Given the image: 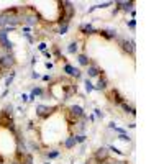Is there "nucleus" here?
<instances>
[{"label":"nucleus","mask_w":164,"mask_h":164,"mask_svg":"<svg viewBox=\"0 0 164 164\" xmlns=\"http://www.w3.org/2000/svg\"><path fill=\"white\" fill-rule=\"evenodd\" d=\"M62 5V16H59V20L58 22L61 23V25H67L69 23V20L74 16V12H76V8H74V5H72L71 2H59Z\"/></svg>","instance_id":"nucleus-1"},{"label":"nucleus","mask_w":164,"mask_h":164,"mask_svg":"<svg viewBox=\"0 0 164 164\" xmlns=\"http://www.w3.org/2000/svg\"><path fill=\"white\" fill-rule=\"evenodd\" d=\"M118 44L121 46V49L125 51L127 54H130V56H133L135 54V41L133 40H123V38H118Z\"/></svg>","instance_id":"nucleus-2"},{"label":"nucleus","mask_w":164,"mask_h":164,"mask_svg":"<svg viewBox=\"0 0 164 164\" xmlns=\"http://www.w3.org/2000/svg\"><path fill=\"white\" fill-rule=\"evenodd\" d=\"M56 110V107H46V105H36V115L41 118H48Z\"/></svg>","instance_id":"nucleus-3"},{"label":"nucleus","mask_w":164,"mask_h":164,"mask_svg":"<svg viewBox=\"0 0 164 164\" xmlns=\"http://www.w3.org/2000/svg\"><path fill=\"white\" fill-rule=\"evenodd\" d=\"M13 66H15V59H13V56L5 54V56L0 58V67L2 69H12Z\"/></svg>","instance_id":"nucleus-4"},{"label":"nucleus","mask_w":164,"mask_h":164,"mask_svg":"<svg viewBox=\"0 0 164 164\" xmlns=\"http://www.w3.org/2000/svg\"><path fill=\"white\" fill-rule=\"evenodd\" d=\"M0 44H2L5 49H12V48H13V43H12V41H8L7 33L3 30H0Z\"/></svg>","instance_id":"nucleus-5"},{"label":"nucleus","mask_w":164,"mask_h":164,"mask_svg":"<svg viewBox=\"0 0 164 164\" xmlns=\"http://www.w3.org/2000/svg\"><path fill=\"white\" fill-rule=\"evenodd\" d=\"M94 158L99 159L100 163L102 161H107V158H109V151H107V148H99L95 151V154H94Z\"/></svg>","instance_id":"nucleus-6"},{"label":"nucleus","mask_w":164,"mask_h":164,"mask_svg":"<svg viewBox=\"0 0 164 164\" xmlns=\"http://www.w3.org/2000/svg\"><path fill=\"white\" fill-rule=\"evenodd\" d=\"M69 113L74 118H82L84 117V110H82V107H79V105H72L71 109H69Z\"/></svg>","instance_id":"nucleus-7"},{"label":"nucleus","mask_w":164,"mask_h":164,"mask_svg":"<svg viewBox=\"0 0 164 164\" xmlns=\"http://www.w3.org/2000/svg\"><path fill=\"white\" fill-rule=\"evenodd\" d=\"M64 72H66V74H69V76H72V77H81V71L76 69V67H72L71 64H66L64 66Z\"/></svg>","instance_id":"nucleus-8"},{"label":"nucleus","mask_w":164,"mask_h":164,"mask_svg":"<svg viewBox=\"0 0 164 164\" xmlns=\"http://www.w3.org/2000/svg\"><path fill=\"white\" fill-rule=\"evenodd\" d=\"M100 72L102 71H100L97 66H89V67H87V74H89V77H99Z\"/></svg>","instance_id":"nucleus-9"},{"label":"nucleus","mask_w":164,"mask_h":164,"mask_svg":"<svg viewBox=\"0 0 164 164\" xmlns=\"http://www.w3.org/2000/svg\"><path fill=\"white\" fill-rule=\"evenodd\" d=\"M81 31H82L84 34H94V33H97V30L90 25V23H89V25H82L81 26Z\"/></svg>","instance_id":"nucleus-10"},{"label":"nucleus","mask_w":164,"mask_h":164,"mask_svg":"<svg viewBox=\"0 0 164 164\" xmlns=\"http://www.w3.org/2000/svg\"><path fill=\"white\" fill-rule=\"evenodd\" d=\"M117 5H120V8H121V10L128 12V10H133L135 2H117Z\"/></svg>","instance_id":"nucleus-11"},{"label":"nucleus","mask_w":164,"mask_h":164,"mask_svg":"<svg viewBox=\"0 0 164 164\" xmlns=\"http://www.w3.org/2000/svg\"><path fill=\"white\" fill-rule=\"evenodd\" d=\"M76 145H77V143H76V136H69L67 139H66V143H64L66 149H72Z\"/></svg>","instance_id":"nucleus-12"},{"label":"nucleus","mask_w":164,"mask_h":164,"mask_svg":"<svg viewBox=\"0 0 164 164\" xmlns=\"http://www.w3.org/2000/svg\"><path fill=\"white\" fill-rule=\"evenodd\" d=\"M112 97H113L112 100H113L115 103H121V102H125L123 97L120 95V92H118V90H112Z\"/></svg>","instance_id":"nucleus-13"},{"label":"nucleus","mask_w":164,"mask_h":164,"mask_svg":"<svg viewBox=\"0 0 164 164\" xmlns=\"http://www.w3.org/2000/svg\"><path fill=\"white\" fill-rule=\"evenodd\" d=\"M23 20H25L28 25H31V26H33V25H36V23H38V18H36L34 15H25V16H23Z\"/></svg>","instance_id":"nucleus-14"},{"label":"nucleus","mask_w":164,"mask_h":164,"mask_svg":"<svg viewBox=\"0 0 164 164\" xmlns=\"http://www.w3.org/2000/svg\"><path fill=\"white\" fill-rule=\"evenodd\" d=\"M95 89L97 90H105L107 89V79L105 77H100L99 79V84L95 85Z\"/></svg>","instance_id":"nucleus-15"},{"label":"nucleus","mask_w":164,"mask_h":164,"mask_svg":"<svg viewBox=\"0 0 164 164\" xmlns=\"http://www.w3.org/2000/svg\"><path fill=\"white\" fill-rule=\"evenodd\" d=\"M120 105H121V109H123L125 112H128V113H131V115H135V113H136V112H135V109H133V107H131V105H128L127 102H121Z\"/></svg>","instance_id":"nucleus-16"},{"label":"nucleus","mask_w":164,"mask_h":164,"mask_svg":"<svg viewBox=\"0 0 164 164\" xmlns=\"http://www.w3.org/2000/svg\"><path fill=\"white\" fill-rule=\"evenodd\" d=\"M2 115H5V117L12 118V115H13V107H12V105H7L5 109L2 110Z\"/></svg>","instance_id":"nucleus-17"},{"label":"nucleus","mask_w":164,"mask_h":164,"mask_svg":"<svg viewBox=\"0 0 164 164\" xmlns=\"http://www.w3.org/2000/svg\"><path fill=\"white\" fill-rule=\"evenodd\" d=\"M77 59H79V64L81 66H89V58L85 54H79Z\"/></svg>","instance_id":"nucleus-18"},{"label":"nucleus","mask_w":164,"mask_h":164,"mask_svg":"<svg viewBox=\"0 0 164 164\" xmlns=\"http://www.w3.org/2000/svg\"><path fill=\"white\" fill-rule=\"evenodd\" d=\"M41 92H43V90H41L40 87L33 89V90H31V94H30V97H28V100H34V97H36V95H41Z\"/></svg>","instance_id":"nucleus-19"},{"label":"nucleus","mask_w":164,"mask_h":164,"mask_svg":"<svg viewBox=\"0 0 164 164\" xmlns=\"http://www.w3.org/2000/svg\"><path fill=\"white\" fill-rule=\"evenodd\" d=\"M22 164H33V156H31L30 153H26V154L23 156V163Z\"/></svg>","instance_id":"nucleus-20"},{"label":"nucleus","mask_w":164,"mask_h":164,"mask_svg":"<svg viewBox=\"0 0 164 164\" xmlns=\"http://www.w3.org/2000/svg\"><path fill=\"white\" fill-rule=\"evenodd\" d=\"M77 41H72V43L71 44H69V48H67V51H69V53H76V51H77Z\"/></svg>","instance_id":"nucleus-21"},{"label":"nucleus","mask_w":164,"mask_h":164,"mask_svg":"<svg viewBox=\"0 0 164 164\" xmlns=\"http://www.w3.org/2000/svg\"><path fill=\"white\" fill-rule=\"evenodd\" d=\"M85 90H87V92H92V90H94V85H92V82H90L89 81V79H87V81H85Z\"/></svg>","instance_id":"nucleus-22"},{"label":"nucleus","mask_w":164,"mask_h":164,"mask_svg":"<svg viewBox=\"0 0 164 164\" xmlns=\"http://www.w3.org/2000/svg\"><path fill=\"white\" fill-rule=\"evenodd\" d=\"M67 25H61V26H59V31H58V33L59 34H66V31H67Z\"/></svg>","instance_id":"nucleus-23"},{"label":"nucleus","mask_w":164,"mask_h":164,"mask_svg":"<svg viewBox=\"0 0 164 164\" xmlns=\"http://www.w3.org/2000/svg\"><path fill=\"white\" fill-rule=\"evenodd\" d=\"M59 156V151H51V153H48V158L49 159H54V158H58Z\"/></svg>","instance_id":"nucleus-24"},{"label":"nucleus","mask_w":164,"mask_h":164,"mask_svg":"<svg viewBox=\"0 0 164 164\" xmlns=\"http://www.w3.org/2000/svg\"><path fill=\"white\" fill-rule=\"evenodd\" d=\"M118 139H121V141H130V136H128L127 133H121L120 136H118Z\"/></svg>","instance_id":"nucleus-25"},{"label":"nucleus","mask_w":164,"mask_h":164,"mask_svg":"<svg viewBox=\"0 0 164 164\" xmlns=\"http://www.w3.org/2000/svg\"><path fill=\"white\" fill-rule=\"evenodd\" d=\"M13 79H15V72H12V74H10V77H7V85H10Z\"/></svg>","instance_id":"nucleus-26"},{"label":"nucleus","mask_w":164,"mask_h":164,"mask_svg":"<svg viewBox=\"0 0 164 164\" xmlns=\"http://www.w3.org/2000/svg\"><path fill=\"white\" fill-rule=\"evenodd\" d=\"M85 141V136L84 135H79V136H76V143H84Z\"/></svg>","instance_id":"nucleus-27"},{"label":"nucleus","mask_w":164,"mask_h":164,"mask_svg":"<svg viewBox=\"0 0 164 164\" xmlns=\"http://www.w3.org/2000/svg\"><path fill=\"white\" fill-rule=\"evenodd\" d=\"M110 151L117 153V154H123V151H120V149H117V148H115V146H110Z\"/></svg>","instance_id":"nucleus-28"},{"label":"nucleus","mask_w":164,"mask_h":164,"mask_svg":"<svg viewBox=\"0 0 164 164\" xmlns=\"http://www.w3.org/2000/svg\"><path fill=\"white\" fill-rule=\"evenodd\" d=\"M38 48H40V49H41V51H46V48H48V44H46V43H40V46H38Z\"/></svg>","instance_id":"nucleus-29"},{"label":"nucleus","mask_w":164,"mask_h":164,"mask_svg":"<svg viewBox=\"0 0 164 164\" xmlns=\"http://www.w3.org/2000/svg\"><path fill=\"white\" fill-rule=\"evenodd\" d=\"M107 164H128V163H125V161H109Z\"/></svg>","instance_id":"nucleus-30"},{"label":"nucleus","mask_w":164,"mask_h":164,"mask_svg":"<svg viewBox=\"0 0 164 164\" xmlns=\"http://www.w3.org/2000/svg\"><path fill=\"white\" fill-rule=\"evenodd\" d=\"M128 26H130V28H135V26H136V22H135V20H131V22H128Z\"/></svg>","instance_id":"nucleus-31"},{"label":"nucleus","mask_w":164,"mask_h":164,"mask_svg":"<svg viewBox=\"0 0 164 164\" xmlns=\"http://www.w3.org/2000/svg\"><path fill=\"white\" fill-rule=\"evenodd\" d=\"M31 77H33V79H40V74H36V72H33V74H31Z\"/></svg>","instance_id":"nucleus-32"},{"label":"nucleus","mask_w":164,"mask_h":164,"mask_svg":"<svg viewBox=\"0 0 164 164\" xmlns=\"http://www.w3.org/2000/svg\"><path fill=\"white\" fill-rule=\"evenodd\" d=\"M22 100H23V102H28V95H25V94H23V95H22Z\"/></svg>","instance_id":"nucleus-33"},{"label":"nucleus","mask_w":164,"mask_h":164,"mask_svg":"<svg viewBox=\"0 0 164 164\" xmlns=\"http://www.w3.org/2000/svg\"><path fill=\"white\" fill-rule=\"evenodd\" d=\"M10 164H22V161H18V159H13V161L10 163Z\"/></svg>","instance_id":"nucleus-34"},{"label":"nucleus","mask_w":164,"mask_h":164,"mask_svg":"<svg viewBox=\"0 0 164 164\" xmlns=\"http://www.w3.org/2000/svg\"><path fill=\"white\" fill-rule=\"evenodd\" d=\"M46 67L48 69H53V62H46Z\"/></svg>","instance_id":"nucleus-35"},{"label":"nucleus","mask_w":164,"mask_h":164,"mask_svg":"<svg viewBox=\"0 0 164 164\" xmlns=\"http://www.w3.org/2000/svg\"><path fill=\"white\" fill-rule=\"evenodd\" d=\"M95 113H97V117H103V115H102V112H100L99 109H97V110H95Z\"/></svg>","instance_id":"nucleus-36"},{"label":"nucleus","mask_w":164,"mask_h":164,"mask_svg":"<svg viewBox=\"0 0 164 164\" xmlns=\"http://www.w3.org/2000/svg\"><path fill=\"white\" fill-rule=\"evenodd\" d=\"M43 53H44V56H46V58H51V53H49V51H43Z\"/></svg>","instance_id":"nucleus-37"},{"label":"nucleus","mask_w":164,"mask_h":164,"mask_svg":"<svg viewBox=\"0 0 164 164\" xmlns=\"http://www.w3.org/2000/svg\"><path fill=\"white\" fill-rule=\"evenodd\" d=\"M3 163V158H2V156H0V164H2Z\"/></svg>","instance_id":"nucleus-38"},{"label":"nucleus","mask_w":164,"mask_h":164,"mask_svg":"<svg viewBox=\"0 0 164 164\" xmlns=\"http://www.w3.org/2000/svg\"><path fill=\"white\" fill-rule=\"evenodd\" d=\"M46 164H49V163H46Z\"/></svg>","instance_id":"nucleus-39"},{"label":"nucleus","mask_w":164,"mask_h":164,"mask_svg":"<svg viewBox=\"0 0 164 164\" xmlns=\"http://www.w3.org/2000/svg\"><path fill=\"white\" fill-rule=\"evenodd\" d=\"M85 164H87V163H85Z\"/></svg>","instance_id":"nucleus-40"}]
</instances>
